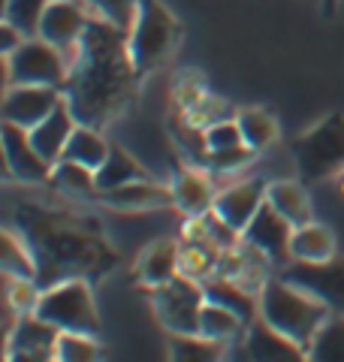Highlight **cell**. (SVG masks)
<instances>
[{
  "label": "cell",
  "instance_id": "cell-39",
  "mask_svg": "<svg viewBox=\"0 0 344 362\" xmlns=\"http://www.w3.org/2000/svg\"><path fill=\"white\" fill-rule=\"evenodd\" d=\"M88 9L100 18L112 21L124 30H130L133 18H136V9H139V0H85Z\"/></svg>",
  "mask_w": 344,
  "mask_h": 362
},
{
  "label": "cell",
  "instance_id": "cell-41",
  "mask_svg": "<svg viewBox=\"0 0 344 362\" xmlns=\"http://www.w3.org/2000/svg\"><path fill=\"white\" fill-rule=\"evenodd\" d=\"M25 40H28V37H25V33H21L18 28L6 25V21L0 25V54H13Z\"/></svg>",
  "mask_w": 344,
  "mask_h": 362
},
{
  "label": "cell",
  "instance_id": "cell-11",
  "mask_svg": "<svg viewBox=\"0 0 344 362\" xmlns=\"http://www.w3.org/2000/svg\"><path fill=\"white\" fill-rule=\"evenodd\" d=\"M0 145H4L6 181H18V185H49L52 163L33 148L30 130L4 121L0 124Z\"/></svg>",
  "mask_w": 344,
  "mask_h": 362
},
{
  "label": "cell",
  "instance_id": "cell-17",
  "mask_svg": "<svg viewBox=\"0 0 344 362\" xmlns=\"http://www.w3.org/2000/svg\"><path fill=\"white\" fill-rule=\"evenodd\" d=\"M97 202L112 211H124V214L164 211L172 206V187L157 178H139V181H130V185H121L112 190H100Z\"/></svg>",
  "mask_w": 344,
  "mask_h": 362
},
{
  "label": "cell",
  "instance_id": "cell-36",
  "mask_svg": "<svg viewBox=\"0 0 344 362\" xmlns=\"http://www.w3.org/2000/svg\"><path fill=\"white\" fill-rule=\"evenodd\" d=\"M185 115H188L193 124H200V127L205 130V127H212V124H217V121L236 118V115H239V109H236L233 103H227V100H221V97L205 94V97H200L190 109H185Z\"/></svg>",
  "mask_w": 344,
  "mask_h": 362
},
{
  "label": "cell",
  "instance_id": "cell-9",
  "mask_svg": "<svg viewBox=\"0 0 344 362\" xmlns=\"http://www.w3.org/2000/svg\"><path fill=\"white\" fill-rule=\"evenodd\" d=\"M278 275L284 281H290L293 287L305 290L308 296L329 305L332 311L344 314V257L341 254L320 259V263L290 259L284 269H278Z\"/></svg>",
  "mask_w": 344,
  "mask_h": 362
},
{
  "label": "cell",
  "instance_id": "cell-38",
  "mask_svg": "<svg viewBox=\"0 0 344 362\" xmlns=\"http://www.w3.org/2000/svg\"><path fill=\"white\" fill-rule=\"evenodd\" d=\"M205 94H209V88H205V78L200 73L181 70V73H176V78H172V106L190 109Z\"/></svg>",
  "mask_w": 344,
  "mask_h": 362
},
{
  "label": "cell",
  "instance_id": "cell-10",
  "mask_svg": "<svg viewBox=\"0 0 344 362\" xmlns=\"http://www.w3.org/2000/svg\"><path fill=\"white\" fill-rule=\"evenodd\" d=\"M57 338L61 329L42 320L40 314H21L18 323L4 335L6 362H57Z\"/></svg>",
  "mask_w": 344,
  "mask_h": 362
},
{
  "label": "cell",
  "instance_id": "cell-13",
  "mask_svg": "<svg viewBox=\"0 0 344 362\" xmlns=\"http://www.w3.org/2000/svg\"><path fill=\"white\" fill-rule=\"evenodd\" d=\"M169 187H172V209H178L185 218H202V214L214 209L217 187H214V175L205 166H193L178 157L176 166H172Z\"/></svg>",
  "mask_w": 344,
  "mask_h": 362
},
{
  "label": "cell",
  "instance_id": "cell-30",
  "mask_svg": "<svg viewBox=\"0 0 344 362\" xmlns=\"http://www.w3.org/2000/svg\"><path fill=\"white\" fill-rule=\"evenodd\" d=\"M239 127H242V139L245 145H251L254 151H266L278 142V121L269 109L251 106V109H239Z\"/></svg>",
  "mask_w": 344,
  "mask_h": 362
},
{
  "label": "cell",
  "instance_id": "cell-6",
  "mask_svg": "<svg viewBox=\"0 0 344 362\" xmlns=\"http://www.w3.org/2000/svg\"><path fill=\"white\" fill-rule=\"evenodd\" d=\"M33 314L49 320L61 332H85L100 335V311L94 302V284L85 278L61 281L55 287H45L40 293V302Z\"/></svg>",
  "mask_w": 344,
  "mask_h": 362
},
{
  "label": "cell",
  "instance_id": "cell-32",
  "mask_svg": "<svg viewBox=\"0 0 344 362\" xmlns=\"http://www.w3.org/2000/svg\"><path fill=\"white\" fill-rule=\"evenodd\" d=\"M311 362H344V314L332 311L326 323L317 329L311 347H308Z\"/></svg>",
  "mask_w": 344,
  "mask_h": 362
},
{
  "label": "cell",
  "instance_id": "cell-25",
  "mask_svg": "<svg viewBox=\"0 0 344 362\" xmlns=\"http://www.w3.org/2000/svg\"><path fill=\"white\" fill-rule=\"evenodd\" d=\"M94 178H97V194H100V190H112V187L130 185V181H139V178H154V175L148 173L127 148H121L118 142H112L106 160H103V166L94 173Z\"/></svg>",
  "mask_w": 344,
  "mask_h": 362
},
{
  "label": "cell",
  "instance_id": "cell-42",
  "mask_svg": "<svg viewBox=\"0 0 344 362\" xmlns=\"http://www.w3.org/2000/svg\"><path fill=\"white\" fill-rule=\"evenodd\" d=\"M336 9H338V0H323V13H326V16H332Z\"/></svg>",
  "mask_w": 344,
  "mask_h": 362
},
{
  "label": "cell",
  "instance_id": "cell-5",
  "mask_svg": "<svg viewBox=\"0 0 344 362\" xmlns=\"http://www.w3.org/2000/svg\"><path fill=\"white\" fill-rule=\"evenodd\" d=\"M290 154L296 163V178L305 185H323V181L344 175V112H329L314 127H308L290 142Z\"/></svg>",
  "mask_w": 344,
  "mask_h": 362
},
{
  "label": "cell",
  "instance_id": "cell-26",
  "mask_svg": "<svg viewBox=\"0 0 344 362\" xmlns=\"http://www.w3.org/2000/svg\"><path fill=\"white\" fill-rule=\"evenodd\" d=\"M49 187L61 190V194L70 197V199H94L97 202V178H94V169H88L82 163H73V160H67V157H61V160L52 166Z\"/></svg>",
  "mask_w": 344,
  "mask_h": 362
},
{
  "label": "cell",
  "instance_id": "cell-3",
  "mask_svg": "<svg viewBox=\"0 0 344 362\" xmlns=\"http://www.w3.org/2000/svg\"><path fill=\"white\" fill-rule=\"evenodd\" d=\"M329 314H332L329 305L308 296V293L299 287H293L290 281H284L278 275V272H275V275L266 281V287L260 290V317L269 326H275L281 335H287L290 341L299 344L305 354H308L317 329L326 323Z\"/></svg>",
  "mask_w": 344,
  "mask_h": 362
},
{
  "label": "cell",
  "instance_id": "cell-18",
  "mask_svg": "<svg viewBox=\"0 0 344 362\" xmlns=\"http://www.w3.org/2000/svg\"><path fill=\"white\" fill-rule=\"evenodd\" d=\"M233 350H242V356L254 359V362H302V359H308V354L299 344L290 341L287 335H281L275 326L263 320V317H257V320L248 326L242 341Z\"/></svg>",
  "mask_w": 344,
  "mask_h": 362
},
{
  "label": "cell",
  "instance_id": "cell-4",
  "mask_svg": "<svg viewBox=\"0 0 344 362\" xmlns=\"http://www.w3.org/2000/svg\"><path fill=\"white\" fill-rule=\"evenodd\" d=\"M127 37H130V58L136 64V73L145 78L157 73L178 52L185 28H181L176 13H169L164 0H139V9H136Z\"/></svg>",
  "mask_w": 344,
  "mask_h": 362
},
{
  "label": "cell",
  "instance_id": "cell-7",
  "mask_svg": "<svg viewBox=\"0 0 344 362\" xmlns=\"http://www.w3.org/2000/svg\"><path fill=\"white\" fill-rule=\"evenodd\" d=\"M67 73H70V61L42 37H28L13 54H4V88L49 85L64 90Z\"/></svg>",
  "mask_w": 344,
  "mask_h": 362
},
{
  "label": "cell",
  "instance_id": "cell-23",
  "mask_svg": "<svg viewBox=\"0 0 344 362\" xmlns=\"http://www.w3.org/2000/svg\"><path fill=\"white\" fill-rule=\"evenodd\" d=\"M202 290H205V299L209 302H217V305H224V308L236 311L245 323H254L260 317V296L245 290L242 284H236V281L212 275V278L202 281Z\"/></svg>",
  "mask_w": 344,
  "mask_h": 362
},
{
  "label": "cell",
  "instance_id": "cell-22",
  "mask_svg": "<svg viewBox=\"0 0 344 362\" xmlns=\"http://www.w3.org/2000/svg\"><path fill=\"white\" fill-rule=\"evenodd\" d=\"M166 124H169L172 145H176L181 160L209 169V142H205V130L200 127V124H193L185 115V109H178V106H172Z\"/></svg>",
  "mask_w": 344,
  "mask_h": 362
},
{
  "label": "cell",
  "instance_id": "cell-16",
  "mask_svg": "<svg viewBox=\"0 0 344 362\" xmlns=\"http://www.w3.org/2000/svg\"><path fill=\"white\" fill-rule=\"evenodd\" d=\"M266 187H269V181L260 178V175L236 181V185H227V187L217 190L212 211L227 226H233L236 233H242L245 226L251 223V218L260 211V206L266 202Z\"/></svg>",
  "mask_w": 344,
  "mask_h": 362
},
{
  "label": "cell",
  "instance_id": "cell-34",
  "mask_svg": "<svg viewBox=\"0 0 344 362\" xmlns=\"http://www.w3.org/2000/svg\"><path fill=\"white\" fill-rule=\"evenodd\" d=\"M103 359V344L97 335L85 332H61L57 338V362H97Z\"/></svg>",
  "mask_w": 344,
  "mask_h": 362
},
{
  "label": "cell",
  "instance_id": "cell-43",
  "mask_svg": "<svg viewBox=\"0 0 344 362\" xmlns=\"http://www.w3.org/2000/svg\"><path fill=\"white\" fill-rule=\"evenodd\" d=\"M338 190H341V194H344V175L338 178Z\"/></svg>",
  "mask_w": 344,
  "mask_h": 362
},
{
  "label": "cell",
  "instance_id": "cell-14",
  "mask_svg": "<svg viewBox=\"0 0 344 362\" xmlns=\"http://www.w3.org/2000/svg\"><path fill=\"white\" fill-rule=\"evenodd\" d=\"M242 239L248 245H254L260 254H266L272 259L275 269H284L290 263V239H293V223L284 214L275 211L269 202H263L260 211L251 218V223L242 230Z\"/></svg>",
  "mask_w": 344,
  "mask_h": 362
},
{
  "label": "cell",
  "instance_id": "cell-33",
  "mask_svg": "<svg viewBox=\"0 0 344 362\" xmlns=\"http://www.w3.org/2000/svg\"><path fill=\"white\" fill-rule=\"evenodd\" d=\"M52 0H4V21L25 37H40V21Z\"/></svg>",
  "mask_w": 344,
  "mask_h": 362
},
{
  "label": "cell",
  "instance_id": "cell-8",
  "mask_svg": "<svg viewBox=\"0 0 344 362\" xmlns=\"http://www.w3.org/2000/svg\"><path fill=\"white\" fill-rule=\"evenodd\" d=\"M148 296H151V311L166 335H197L200 332V314L205 305L202 281L188 278L178 272L166 284L148 290Z\"/></svg>",
  "mask_w": 344,
  "mask_h": 362
},
{
  "label": "cell",
  "instance_id": "cell-2",
  "mask_svg": "<svg viewBox=\"0 0 344 362\" xmlns=\"http://www.w3.org/2000/svg\"><path fill=\"white\" fill-rule=\"evenodd\" d=\"M139 85L142 76L130 58L127 30L94 16L70 58L64 85L73 118L94 130H106L136 106Z\"/></svg>",
  "mask_w": 344,
  "mask_h": 362
},
{
  "label": "cell",
  "instance_id": "cell-1",
  "mask_svg": "<svg viewBox=\"0 0 344 362\" xmlns=\"http://www.w3.org/2000/svg\"><path fill=\"white\" fill-rule=\"evenodd\" d=\"M13 226L33 257L37 284L42 290L73 278L100 284L121 263L103 221L85 209L21 199L13 211Z\"/></svg>",
  "mask_w": 344,
  "mask_h": 362
},
{
  "label": "cell",
  "instance_id": "cell-12",
  "mask_svg": "<svg viewBox=\"0 0 344 362\" xmlns=\"http://www.w3.org/2000/svg\"><path fill=\"white\" fill-rule=\"evenodd\" d=\"M91 18H94V13L88 9L85 0H52L40 21V37L52 42L55 49H61L64 58L70 61L76 54L79 40L85 37Z\"/></svg>",
  "mask_w": 344,
  "mask_h": 362
},
{
  "label": "cell",
  "instance_id": "cell-28",
  "mask_svg": "<svg viewBox=\"0 0 344 362\" xmlns=\"http://www.w3.org/2000/svg\"><path fill=\"white\" fill-rule=\"evenodd\" d=\"M109 145L112 142H106L103 130H94V127H88V124H76L70 142H67L64 157L97 173V169L103 166V160H106V154H109Z\"/></svg>",
  "mask_w": 344,
  "mask_h": 362
},
{
  "label": "cell",
  "instance_id": "cell-31",
  "mask_svg": "<svg viewBox=\"0 0 344 362\" xmlns=\"http://www.w3.org/2000/svg\"><path fill=\"white\" fill-rule=\"evenodd\" d=\"M0 272H4V278H33L37 281L33 257L16 226H6L4 230V242H0Z\"/></svg>",
  "mask_w": 344,
  "mask_h": 362
},
{
  "label": "cell",
  "instance_id": "cell-19",
  "mask_svg": "<svg viewBox=\"0 0 344 362\" xmlns=\"http://www.w3.org/2000/svg\"><path fill=\"white\" fill-rule=\"evenodd\" d=\"M181 272V247L178 239H154L148 242L133 263V284L142 290H154L166 284Z\"/></svg>",
  "mask_w": 344,
  "mask_h": 362
},
{
  "label": "cell",
  "instance_id": "cell-15",
  "mask_svg": "<svg viewBox=\"0 0 344 362\" xmlns=\"http://www.w3.org/2000/svg\"><path fill=\"white\" fill-rule=\"evenodd\" d=\"M61 100H64L61 88L13 85V88H4V112H0V118L9 124H18V127H25V130H33L42 118L52 115Z\"/></svg>",
  "mask_w": 344,
  "mask_h": 362
},
{
  "label": "cell",
  "instance_id": "cell-21",
  "mask_svg": "<svg viewBox=\"0 0 344 362\" xmlns=\"http://www.w3.org/2000/svg\"><path fill=\"white\" fill-rule=\"evenodd\" d=\"M266 202L284 214L293 226H302L308 221H314L311 197H308V185L302 178H275L266 187Z\"/></svg>",
  "mask_w": 344,
  "mask_h": 362
},
{
  "label": "cell",
  "instance_id": "cell-20",
  "mask_svg": "<svg viewBox=\"0 0 344 362\" xmlns=\"http://www.w3.org/2000/svg\"><path fill=\"white\" fill-rule=\"evenodd\" d=\"M76 118H73V112L70 106H67V100H61V103L55 106V112L49 118H42L37 127L30 130V142H33V148H37L45 160H49L52 166L61 160L64 151H67V142H70V136L76 130Z\"/></svg>",
  "mask_w": 344,
  "mask_h": 362
},
{
  "label": "cell",
  "instance_id": "cell-35",
  "mask_svg": "<svg viewBox=\"0 0 344 362\" xmlns=\"http://www.w3.org/2000/svg\"><path fill=\"white\" fill-rule=\"evenodd\" d=\"M260 157V151H254L251 145L239 142L233 148H221V151H212L209 154V173L212 175H236L248 169Z\"/></svg>",
  "mask_w": 344,
  "mask_h": 362
},
{
  "label": "cell",
  "instance_id": "cell-40",
  "mask_svg": "<svg viewBox=\"0 0 344 362\" xmlns=\"http://www.w3.org/2000/svg\"><path fill=\"white\" fill-rule=\"evenodd\" d=\"M205 142H209V154H212V151H221V148H233V145L245 142V139H242L239 121L229 118V121H217L212 127H205Z\"/></svg>",
  "mask_w": 344,
  "mask_h": 362
},
{
  "label": "cell",
  "instance_id": "cell-37",
  "mask_svg": "<svg viewBox=\"0 0 344 362\" xmlns=\"http://www.w3.org/2000/svg\"><path fill=\"white\" fill-rule=\"evenodd\" d=\"M4 284H6L4 305L16 308L18 314H30L33 308H37L42 287L33 278H4Z\"/></svg>",
  "mask_w": 344,
  "mask_h": 362
},
{
  "label": "cell",
  "instance_id": "cell-29",
  "mask_svg": "<svg viewBox=\"0 0 344 362\" xmlns=\"http://www.w3.org/2000/svg\"><path fill=\"white\" fill-rule=\"evenodd\" d=\"M169 359L176 362H217L227 359V350H233L224 341L205 338L202 332L197 335H169Z\"/></svg>",
  "mask_w": 344,
  "mask_h": 362
},
{
  "label": "cell",
  "instance_id": "cell-24",
  "mask_svg": "<svg viewBox=\"0 0 344 362\" xmlns=\"http://www.w3.org/2000/svg\"><path fill=\"white\" fill-rule=\"evenodd\" d=\"M338 254V242L336 233L326 223L308 221L302 226H293V239H290V257L293 259H305V263H320Z\"/></svg>",
  "mask_w": 344,
  "mask_h": 362
},
{
  "label": "cell",
  "instance_id": "cell-27",
  "mask_svg": "<svg viewBox=\"0 0 344 362\" xmlns=\"http://www.w3.org/2000/svg\"><path fill=\"white\" fill-rule=\"evenodd\" d=\"M248 326L251 323H245L236 311H229V308H224V305L205 299L202 314H200V332L205 338H214V341H224L229 347H236L239 341H242Z\"/></svg>",
  "mask_w": 344,
  "mask_h": 362
}]
</instances>
